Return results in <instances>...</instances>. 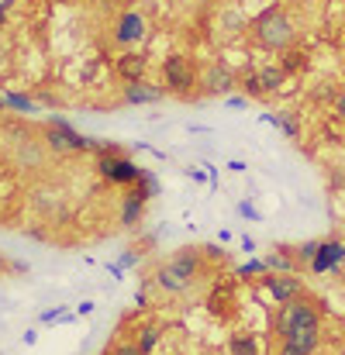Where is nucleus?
<instances>
[{
  "label": "nucleus",
  "mask_w": 345,
  "mask_h": 355,
  "mask_svg": "<svg viewBox=\"0 0 345 355\" xmlns=\"http://www.w3.org/2000/svg\"><path fill=\"white\" fill-rule=\"evenodd\" d=\"M273 128H280L290 141H297V138H301V121H297V111H290V107H283V111H276V114H273Z\"/></svg>",
  "instance_id": "nucleus-17"
},
{
  "label": "nucleus",
  "mask_w": 345,
  "mask_h": 355,
  "mask_svg": "<svg viewBox=\"0 0 345 355\" xmlns=\"http://www.w3.org/2000/svg\"><path fill=\"white\" fill-rule=\"evenodd\" d=\"M97 173L111 183V187H131V183H138V176H142V166L124 152V148H115V152H104V155H97Z\"/></svg>",
  "instance_id": "nucleus-5"
},
{
  "label": "nucleus",
  "mask_w": 345,
  "mask_h": 355,
  "mask_svg": "<svg viewBox=\"0 0 345 355\" xmlns=\"http://www.w3.org/2000/svg\"><path fill=\"white\" fill-rule=\"evenodd\" d=\"M166 97H169L166 87H162V83H149V80L124 83V94H121V101L131 104V107H149V104H159V101H166Z\"/></svg>",
  "instance_id": "nucleus-11"
},
{
  "label": "nucleus",
  "mask_w": 345,
  "mask_h": 355,
  "mask_svg": "<svg viewBox=\"0 0 345 355\" xmlns=\"http://www.w3.org/2000/svg\"><path fill=\"white\" fill-rule=\"evenodd\" d=\"M228 355H259V345L249 331H235L228 338Z\"/></svg>",
  "instance_id": "nucleus-19"
},
{
  "label": "nucleus",
  "mask_w": 345,
  "mask_h": 355,
  "mask_svg": "<svg viewBox=\"0 0 345 355\" xmlns=\"http://www.w3.org/2000/svg\"><path fill=\"white\" fill-rule=\"evenodd\" d=\"M242 248H245V252H249V255H252V252H255V238L242 235Z\"/></svg>",
  "instance_id": "nucleus-35"
},
{
  "label": "nucleus",
  "mask_w": 345,
  "mask_h": 355,
  "mask_svg": "<svg viewBox=\"0 0 345 355\" xmlns=\"http://www.w3.org/2000/svg\"><path fill=\"white\" fill-rule=\"evenodd\" d=\"M162 87L169 97H180V101H190L197 94V69L190 66L187 55L173 52L162 59Z\"/></svg>",
  "instance_id": "nucleus-4"
},
{
  "label": "nucleus",
  "mask_w": 345,
  "mask_h": 355,
  "mask_svg": "<svg viewBox=\"0 0 345 355\" xmlns=\"http://www.w3.org/2000/svg\"><path fill=\"white\" fill-rule=\"evenodd\" d=\"M149 35V21H145V14L142 10H124L121 17H117L115 24V45H121V49H135L142 38Z\"/></svg>",
  "instance_id": "nucleus-9"
},
{
  "label": "nucleus",
  "mask_w": 345,
  "mask_h": 355,
  "mask_svg": "<svg viewBox=\"0 0 345 355\" xmlns=\"http://www.w3.org/2000/svg\"><path fill=\"white\" fill-rule=\"evenodd\" d=\"M280 66L294 76V73H301V69L308 66V52H301V49H287V52H280Z\"/></svg>",
  "instance_id": "nucleus-20"
},
{
  "label": "nucleus",
  "mask_w": 345,
  "mask_h": 355,
  "mask_svg": "<svg viewBox=\"0 0 345 355\" xmlns=\"http://www.w3.org/2000/svg\"><path fill=\"white\" fill-rule=\"evenodd\" d=\"M3 104H7L10 111H17V114H31V111H35V101H28V97H21V94H3Z\"/></svg>",
  "instance_id": "nucleus-25"
},
{
  "label": "nucleus",
  "mask_w": 345,
  "mask_h": 355,
  "mask_svg": "<svg viewBox=\"0 0 345 355\" xmlns=\"http://www.w3.org/2000/svg\"><path fill=\"white\" fill-rule=\"evenodd\" d=\"M131 266H138V252H124L121 255V269H131Z\"/></svg>",
  "instance_id": "nucleus-32"
},
{
  "label": "nucleus",
  "mask_w": 345,
  "mask_h": 355,
  "mask_svg": "<svg viewBox=\"0 0 345 355\" xmlns=\"http://www.w3.org/2000/svg\"><path fill=\"white\" fill-rule=\"evenodd\" d=\"M287 76H290V73H287L280 62H269V66H262V69H259V80H262V90H266V94H276V90H283Z\"/></svg>",
  "instance_id": "nucleus-16"
},
{
  "label": "nucleus",
  "mask_w": 345,
  "mask_h": 355,
  "mask_svg": "<svg viewBox=\"0 0 345 355\" xmlns=\"http://www.w3.org/2000/svg\"><path fill=\"white\" fill-rule=\"evenodd\" d=\"M332 114H335V121H342L345 124V87L335 94V101H332Z\"/></svg>",
  "instance_id": "nucleus-28"
},
{
  "label": "nucleus",
  "mask_w": 345,
  "mask_h": 355,
  "mask_svg": "<svg viewBox=\"0 0 345 355\" xmlns=\"http://www.w3.org/2000/svg\"><path fill=\"white\" fill-rule=\"evenodd\" d=\"M145 197L138 193V190H128L124 197H121V207H117V225L124 228V232H131V228H138V221L145 218Z\"/></svg>",
  "instance_id": "nucleus-14"
},
{
  "label": "nucleus",
  "mask_w": 345,
  "mask_h": 355,
  "mask_svg": "<svg viewBox=\"0 0 345 355\" xmlns=\"http://www.w3.org/2000/svg\"><path fill=\"white\" fill-rule=\"evenodd\" d=\"M73 314L69 311H62V307H49V311H42V324H52V321H69Z\"/></svg>",
  "instance_id": "nucleus-26"
},
{
  "label": "nucleus",
  "mask_w": 345,
  "mask_h": 355,
  "mask_svg": "<svg viewBox=\"0 0 345 355\" xmlns=\"http://www.w3.org/2000/svg\"><path fill=\"white\" fill-rule=\"evenodd\" d=\"M135 304H138V307H145V304H149V293H145V286L135 293Z\"/></svg>",
  "instance_id": "nucleus-36"
},
{
  "label": "nucleus",
  "mask_w": 345,
  "mask_h": 355,
  "mask_svg": "<svg viewBox=\"0 0 345 355\" xmlns=\"http://www.w3.org/2000/svg\"><path fill=\"white\" fill-rule=\"evenodd\" d=\"M3 272H10V259L0 252V276H3Z\"/></svg>",
  "instance_id": "nucleus-39"
},
{
  "label": "nucleus",
  "mask_w": 345,
  "mask_h": 355,
  "mask_svg": "<svg viewBox=\"0 0 345 355\" xmlns=\"http://www.w3.org/2000/svg\"><path fill=\"white\" fill-rule=\"evenodd\" d=\"M21 342H24V345H35V342H38V331H24Z\"/></svg>",
  "instance_id": "nucleus-37"
},
{
  "label": "nucleus",
  "mask_w": 345,
  "mask_h": 355,
  "mask_svg": "<svg viewBox=\"0 0 345 355\" xmlns=\"http://www.w3.org/2000/svg\"><path fill=\"white\" fill-rule=\"evenodd\" d=\"M145 69H149V59H145L138 49H124L115 62V73L121 83H138V80H145Z\"/></svg>",
  "instance_id": "nucleus-12"
},
{
  "label": "nucleus",
  "mask_w": 345,
  "mask_h": 355,
  "mask_svg": "<svg viewBox=\"0 0 345 355\" xmlns=\"http://www.w3.org/2000/svg\"><path fill=\"white\" fill-rule=\"evenodd\" d=\"M159 338H162V328L149 321V324L138 328V338H135V342H138V349H142L145 355H152L155 352V345H159Z\"/></svg>",
  "instance_id": "nucleus-18"
},
{
  "label": "nucleus",
  "mask_w": 345,
  "mask_h": 355,
  "mask_svg": "<svg viewBox=\"0 0 345 355\" xmlns=\"http://www.w3.org/2000/svg\"><path fill=\"white\" fill-rule=\"evenodd\" d=\"M228 169H231V173H245V169H249V166H245V162H242V159H231V162H228Z\"/></svg>",
  "instance_id": "nucleus-34"
},
{
  "label": "nucleus",
  "mask_w": 345,
  "mask_h": 355,
  "mask_svg": "<svg viewBox=\"0 0 345 355\" xmlns=\"http://www.w3.org/2000/svg\"><path fill=\"white\" fill-rule=\"evenodd\" d=\"M235 87H238V76L231 73L225 62H208L197 73V94L201 97H228Z\"/></svg>",
  "instance_id": "nucleus-6"
},
{
  "label": "nucleus",
  "mask_w": 345,
  "mask_h": 355,
  "mask_svg": "<svg viewBox=\"0 0 345 355\" xmlns=\"http://www.w3.org/2000/svg\"><path fill=\"white\" fill-rule=\"evenodd\" d=\"M76 314H80V318H87V314H94V304H90V300H83V304L76 307Z\"/></svg>",
  "instance_id": "nucleus-33"
},
{
  "label": "nucleus",
  "mask_w": 345,
  "mask_h": 355,
  "mask_svg": "<svg viewBox=\"0 0 345 355\" xmlns=\"http://www.w3.org/2000/svg\"><path fill=\"white\" fill-rule=\"evenodd\" d=\"M238 214H242L245 221H262V214H259V211H255L249 200H242V204H238Z\"/></svg>",
  "instance_id": "nucleus-30"
},
{
  "label": "nucleus",
  "mask_w": 345,
  "mask_h": 355,
  "mask_svg": "<svg viewBox=\"0 0 345 355\" xmlns=\"http://www.w3.org/2000/svg\"><path fill=\"white\" fill-rule=\"evenodd\" d=\"M3 107H7V104H3V97H0V114H3Z\"/></svg>",
  "instance_id": "nucleus-40"
},
{
  "label": "nucleus",
  "mask_w": 345,
  "mask_h": 355,
  "mask_svg": "<svg viewBox=\"0 0 345 355\" xmlns=\"http://www.w3.org/2000/svg\"><path fill=\"white\" fill-rule=\"evenodd\" d=\"M321 324H325V311L311 297H294L290 304H280L276 307L273 335L276 338H290L297 331H321Z\"/></svg>",
  "instance_id": "nucleus-3"
},
{
  "label": "nucleus",
  "mask_w": 345,
  "mask_h": 355,
  "mask_svg": "<svg viewBox=\"0 0 345 355\" xmlns=\"http://www.w3.org/2000/svg\"><path fill=\"white\" fill-rule=\"evenodd\" d=\"M111 355H145L142 349H138V342H115V349H111Z\"/></svg>",
  "instance_id": "nucleus-27"
},
{
  "label": "nucleus",
  "mask_w": 345,
  "mask_h": 355,
  "mask_svg": "<svg viewBox=\"0 0 345 355\" xmlns=\"http://www.w3.org/2000/svg\"><path fill=\"white\" fill-rule=\"evenodd\" d=\"M49 148H45V141L38 138V135H28V138H21V141H14V148H10V162L17 166V169H42L45 162H49Z\"/></svg>",
  "instance_id": "nucleus-8"
},
{
  "label": "nucleus",
  "mask_w": 345,
  "mask_h": 355,
  "mask_svg": "<svg viewBox=\"0 0 345 355\" xmlns=\"http://www.w3.org/2000/svg\"><path fill=\"white\" fill-rule=\"evenodd\" d=\"M208 269H211V262H208L204 248H201V245H187V248L173 252L169 259H162V262L155 266L152 286H155L162 297H183V293H190V290L201 283V276H204Z\"/></svg>",
  "instance_id": "nucleus-1"
},
{
  "label": "nucleus",
  "mask_w": 345,
  "mask_h": 355,
  "mask_svg": "<svg viewBox=\"0 0 345 355\" xmlns=\"http://www.w3.org/2000/svg\"><path fill=\"white\" fill-rule=\"evenodd\" d=\"M276 355H318L321 349V331H297L290 338H276Z\"/></svg>",
  "instance_id": "nucleus-13"
},
{
  "label": "nucleus",
  "mask_w": 345,
  "mask_h": 355,
  "mask_svg": "<svg viewBox=\"0 0 345 355\" xmlns=\"http://www.w3.org/2000/svg\"><path fill=\"white\" fill-rule=\"evenodd\" d=\"M245 104H249V97H225V107H228V111H242V107H245Z\"/></svg>",
  "instance_id": "nucleus-31"
},
{
  "label": "nucleus",
  "mask_w": 345,
  "mask_h": 355,
  "mask_svg": "<svg viewBox=\"0 0 345 355\" xmlns=\"http://www.w3.org/2000/svg\"><path fill=\"white\" fill-rule=\"evenodd\" d=\"M342 266H345V241L342 238H321L308 272L311 276H328V272H339Z\"/></svg>",
  "instance_id": "nucleus-7"
},
{
  "label": "nucleus",
  "mask_w": 345,
  "mask_h": 355,
  "mask_svg": "<svg viewBox=\"0 0 345 355\" xmlns=\"http://www.w3.org/2000/svg\"><path fill=\"white\" fill-rule=\"evenodd\" d=\"M269 269H266V262L262 259H249V262H242L238 269H235V276H242V279H252V276H266Z\"/></svg>",
  "instance_id": "nucleus-24"
},
{
  "label": "nucleus",
  "mask_w": 345,
  "mask_h": 355,
  "mask_svg": "<svg viewBox=\"0 0 345 355\" xmlns=\"http://www.w3.org/2000/svg\"><path fill=\"white\" fill-rule=\"evenodd\" d=\"M262 262H266L269 272H301V266H297V259H294V245H276Z\"/></svg>",
  "instance_id": "nucleus-15"
},
{
  "label": "nucleus",
  "mask_w": 345,
  "mask_h": 355,
  "mask_svg": "<svg viewBox=\"0 0 345 355\" xmlns=\"http://www.w3.org/2000/svg\"><path fill=\"white\" fill-rule=\"evenodd\" d=\"M7 7H10V0H0V28H3V21H7Z\"/></svg>",
  "instance_id": "nucleus-38"
},
{
  "label": "nucleus",
  "mask_w": 345,
  "mask_h": 355,
  "mask_svg": "<svg viewBox=\"0 0 345 355\" xmlns=\"http://www.w3.org/2000/svg\"><path fill=\"white\" fill-rule=\"evenodd\" d=\"M135 190H138L145 200H152V197L159 193V180H155L149 169H142V176H138V187H135Z\"/></svg>",
  "instance_id": "nucleus-23"
},
{
  "label": "nucleus",
  "mask_w": 345,
  "mask_h": 355,
  "mask_svg": "<svg viewBox=\"0 0 345 355\" xmlns=\"http://www.w3.org/2000/svg\"><path fill=\"white\" fill-rule=\"evenodd\" d=\"M204 248V255H208V262L214 266V262H225V248L221 245H201Z\"/></svg>",
  "instance_id": "nucleus-29"
},
{
  "label": "nucleus",
  "mask_w": 345,
  "mask_h": 355,
  "mask_svg": "<svg viewBox=\"0 0 345 355\" xmlns=\"http://www.w3.org/2000/svg\"><path fill=\"white\" fill-rule=\"evenodd\" d=\"M249 38H252L255 49L280 55V52L294 49V42H297V24H294V17L287 14L283 3H269L266 10H259V14L249 21Z\"/></svg>",
  "instance_id": "nucleus-2"
},
{
  "label": "nucleus",
  "mask_w": 345,
  "mask_h": 355,
  "mask_svg": "<svg viewBox=\"0 0 345 355\" xmlns=\"http://www.w3.org/2000/svg\"><path fill=\"white\" fill-rule=\"evenodd\" d=\"M262 286L273 297V304H290L294 297H304V283L297 272H266Z\"/></svg>",
  "instance_id": "nucleus-10"
},
{
  "label": "nucleus",
  "mask_w": 345,
  "mask_h": 355,
  "mask_svg": "<svg viewBox=\"0 0 345 355\" xmlns=\"http://www.w3.org/2000/svg\"><path fill=\"white\" fill-rule=\"evenodd\" d=\"M238 87H242V90H245V97H252V101L266 97V90H262V80H259V69H252V73H242V76H238Z\"/></svg>",
  "instance_id": "nucleus-21"
},
{
  "label": "nucleus",
  "mask_w": 345,
  "mask_h": 355,
  "mask_svg": "<svg viewBox=\"0 0 345 355\" xmlns=\"http://www.w3.org/2000/svg\"><path fill=\"white\" fill-rule=\"evenodd\" d=\"M318 245H321V238H311V241L294 245V259H297V266H301V269H308V266H311V259H314Z\"/></svg>",
  "instance_id": "nucleus-22"
}]
</instances>
